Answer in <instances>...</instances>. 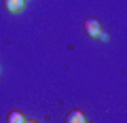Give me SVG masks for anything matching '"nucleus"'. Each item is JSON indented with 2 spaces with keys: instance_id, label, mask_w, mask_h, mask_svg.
Wrapping results in <instances>:
<instances>
[{
  "instance_id": "nucleus-1",
  "label": "nucleus",
  "mask_w": 127,
  "mask_h": 123,
  "mask_svg": "<svg viewBox=\"0 0 127 123\" xmlns=\"http://www.w3.org/2000/svg\"><path fill=\"white\" fill-rule=\"evenodd\" d=\"M100 32H102L100 21H97L95 17H89V19L85 21V34H87V36H91V38H95Z\"/></svg>"
},
{
  "instance_id": "nucleus-2",
  "label": "nucleus",
  "mask_w": 127,
  "mask_h": 123,
  "mask_svg": "<svg viewBox=\"0 0 127 123\" xmlns=\"http://www.w3.org/2000/svg\"><path fill=\"white\" fill-rule=\"evenodd\" d=\"M4 6L9 13H21L26 6V0H4Z\"/></svg>"
},
{
  "instance_id": "nucleus-3",
  "label": "nucleus",
  "mask_w": 127,
  "mask_h": 123,
  "mask_svg": "<svg viewBox=\"0 0 127 123\" xmlns=\"http://www.w3.org/2000/svg\"><path fill=\"white\" fill-rule=\"evenodd\" d=\"M66 123H85V115L81 110H70L66 115Z\"/></svg>"
},
{
  "instance_id": "nucleus-4",
  "label": "nucleus",
  "mask_w": 127,
  "mask_h": 123,
  "mask_svg": "<svg viewBox=\"0 0 127 123\" xmlns=\"http://www.w3.org/2000/svg\"><path fill=\"white\" fill-rule=\"evenodd\" d=\"M9 123H26V117H23L19 110H11L9 113V119H6Z\"/></svg>"
},
{
  "instance_id": "nucleus-5",
  "label": "nucleus",
  "mask_w": 127,
  "mask_h": 123,
  "mask_svg": "<svg viewBox=\"0 0 127 123\" xmlns=\"http://www.w3.org/2000/svg\"><path fill=\"white\" fill-rule=\"evenodd\" d=\"M97 38H102V41H108V34H106V32H100V34H97Z\"/></svg>"
},
{
  "instance_id": "nucleus-6",
  "label": "nucleus",
  "mask_w": 127,
  "mask_h": 123,
  "mask_svg": "<svg viewBox=\"0 0 127 123\" xmlns=\"http://www.w3.org/2000/svg\"><path fill=\"white\" fill-rule=\"evenodd\" d=\"M26 123H38V121H26Z\"/></svg>"
},
{
  "instance_id": "nucleus-7",
  "label": "nucleus",
  "mask_w": 127,
  "mask_h": 123,
  "mask_svg": "<svg viewBox=\"0 0 127 123\" xmlns=\"http://www.w3.org/2000/svg\"><path fill=\"white\" fill-rule=\"evenodd\" d=\"M85 123H87V121H85Z\"/></svg>"
}]
</instances>
